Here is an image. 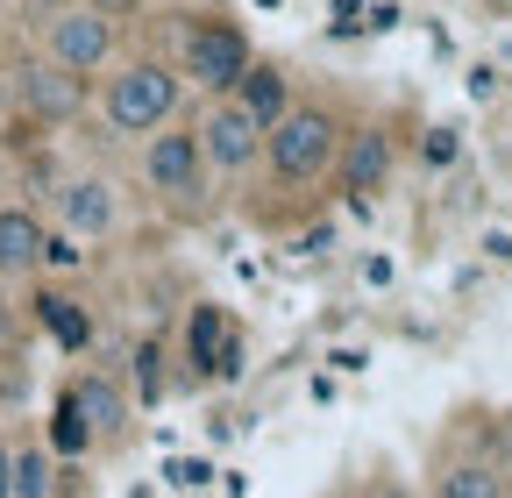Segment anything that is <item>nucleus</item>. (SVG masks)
I'll use <instances>...</instances> for the list:
<instances>
[{
	"instance_id": "23",
	"label": "nucleus",
	"mask_w": 512,
	"mask_h": 498,
	"mask_svg": "<svg viewBox=\"0 0 512 498\" xmlns=\"http://www.w3.org/2000/svg\"><path fill=\"white\" fill-rule=\"evenodd\" d=\"M8 342H15V306L0 299V349H8Z\"/></svg>"
},
{
	"instance_id": "24",
	"label": "nucleus",
	"mask_w": 512,
	"mask_h": 498,
	"mask_svg": "<svg viewBox=\"0 0 512 498\" xmlns=\"http://www.w3.org/2000/svg\"><path fill=\"white\" fill-rule=\"evenodd\" d=\"M484 249H491V257H505V264H512V235H484Z\"/></svg>"
},
{
	"instance_id": "25",
	"label": "nucleus",
	"mask_w": 512,
	"mask_h": 498,
	"mask_svg": "<svg viewBox=\"0 0 512 498\" xmlns=\"http://www.w3.org/2000/svg\"><path fill=\"white\" fill-rule=\"evenodd\" d=\"M8 456H15V449H8V442H0V498H15V491H8Z\"/></svg>"
},
{
	"instance_id": "26",
	"label": "nucleus",
	"mask_w": 512,
	"mask_h": 498,
	"mask_svg": "<svg viewBox=\"0 0 512 498\" xmlns=\"http://www.w3.org/2000/svg\"><path fill=\"white\" fill-rule=\"evenodd\" d=\"M86 8H100V15H107V22H114V15H121V8H128V0H86Z\"/></svg>"
},
{
	"instance_id": "16",
	"label": "nucleus",
	"mask_w": 512,
	"mask_h": 498,
	"mask_svg": "<svg viewBox=\"0 0 512 498\" xmlns=\"http://www.w3.org/2000/svg\"><path fill=\"white\" fill-rule=\"evenodd\" d=\"M441 498H505V477L484 470V463H456L441 477Z\"/></svg>"
},
{
	"instance_id": "8",
	"label": "nucleus",
	"mask_w": 512,
	"mask_h": 498,
	"mask_svg": "<svg viewBox=\"0 0 512 498\" xmlns=\"http://www.w3.org/2000/svg\"><path fill=\"white\" fill-rule=\"evenodd\" d=\"M342 193H349V207L356 214H370V200L392 185V136L384 129H363V136H342Z\"/></svg>"
},
{
	"instance_id": "5",
	"label": "nucleus",
	"mask_w": 512,
	"mask_h": 498,
	"mask_svg": "<svg viewBox=\"0 0 512 498\" xmlns=\"http://www.w3.org/2000/svg\"><path fill=\"white\" fill-rule=\"evenodd\" d=\"M143 171H150V185H157L171 207H200V193H207V157H200V136H192V129L150 136Z\"/></svg>"
},
{
	"instance_id": "22",
	"label": "nucleus",
	"mask_w": 512,
	"mask_h": 498,
	"mask_svg": "<svg viewBox=\"0 0 512 498\" xmlns=\"http://www.w3.org/2000/svg\"><path fill=\"white\" fill-rule=\"evenodd\" d=\"M356 15H363V8H356V0H335V29H363Z\"/></svg>"
},
{
	"instance_id": "19",
	"label": "nucleus",
	"mask_w": 512,
	"mask_h": 498,
	"mask_svg": "<svg viewBox=\"0 0 512 498\" xmlns=\"http://www.w3.org/2000/svg\"><path fill=\"white\" fill-rule=\"evenodd\" d=\"M164 477H171V484H207V477H214V463H200V456H178Z\"/></svg>"
},
{
	"instance_id": "27",
	"label": "nucleus",
	"mask_w": 512,
	"mask_h": 498,
	"mask_svg": "<svg viewBox=\"0 0 512 498\" xmlns=\"http://www.w3.org/2000/svg\"><path fill=\"white\" fill-rule=\"evenodd\" d=\"M384 498H406V491H384Z\"/></svg>"
},
{
	"instance_id": "3",
	"label": "nucleus",
	"mask_w": 512,
	"mask_h": 498,
	"mask_svg": "<svg viewBox=\"0 0 512 498\" xmlns=\"http://www.w3.org/2000/svg\"><path fill=\"white\" fill-rule=\"evenodd\" d=\"M178 50H185V79L200 86V93H214V100H228L235 79L249 72V36L235 22H214V15L185 22V43Z\"/></svg>"
},
{
	"instance_id": "7",
	"label": "nucleus",
	"mask_w": 512,
	"mask_h": 498,
	"mask_svg": "<svg viewBox=\"0 0 512 498\" xmlns=\"http://www.w3.org/2000/svg\"><path fill=\"white\" fill-rule=\"evenodd\" d=\"M15 100H22V114H36V121H72L79 107H86V72H64V65H22L15 72Z\"/></svg>"
},
{
	"instance_id": "9",
	"label": "nucleus",
	"mask_w": 512,
	"mask_h": 498,
	"mask_svg": "<svg viewBox=\"0 0 512 498\" xmlns=\"http://www.w3.org/2000/svg\"><path fill=\"white\" fill-rule=\"evenodd\" d=\"M57 221H64V235L100 242L114 228V185L107 178H64L57 185Z\"/></svg>"
},
{
	"instance_id": "21",
	"label": "nucleus",
	"mask_w": 512,
	"mask_h": 498,
	"mask_svg": "<svg viewBox=\"0 0 512 498\" xmlns=\"http://www.w3.org/2000/svg\"><path fill=\"white\" fill-rule=\"evenodd\" d=\"M491 93H498V72L477 65V72H470V100H491Z\"/></svg>"
},
{
	"instance_id": "10",
	"label": "nucleus",
	"mask_w": 512,
	"mask_h": 498,
	"mask_svg": "<svg viewBox=\"0 0 512 498\" xmlns=\"http://www.w3.org/2000/svg\"><path fill=\"white\" fill-rule=\"evenodd\" d=\"M64 399H72V413L93 427V442H114L121 420H128V399H121L114 378H72V385H64Z\"/></svg>"
},
{
	"instance_id": "2",
	"label": "nucleus",
	"mask_w": 512,
	"mask_h": 498,
	"mask_svg": "<svg viewBox=\"0 0 512 498\" xmlns=\"http://www.w3.org/2000/svg\"><path fill=\"white\" fill-rule=\"evenodd\" d=\"M100 107H107V129L114 136H150V129H164L171 107H178V72L157 65V57H136V65H121L107 79Z\"/></svg>"
},
{
	"instance_id": "18",
	"label": "nucleus",
	"mask_w": 512,
	"mask_h": 498,
	"mask_svg": "<svg viewBox=\"0 0 512 498\" xmlns=\"http://www.w3.org/2000/svg\"><path fill=\"white\" fill-rule=\"evenodd\" d=\"M79 257H86L79 235H64V228H57V235H43V249H36V264H57V271H72Z\"/></svg>"
},
{
	"instance_id": "17",
	"label": "nucleus",
	"mask_w": 512,
	"mask_h": 498,
	"mask_svg": "<svg viewBox=\"0 0 512 498\" xmlns=\"http://www.w3.org/2000/svg\"><path fill=\"white\" fill-rule=\"evenodd\" d=\"M50 449L57 456H86L93 449V427L72 413V399H57V413H50Z\"/></svg>"
},
{
	"instance_id": "20",
	"label": "nucleus",
	"mask_w": 512,
	"mask_h": 498,
	"mask_svg": "<svg viewBox=\"0 0 512 498\" xmlns=\"http://www.w3.org/2000/svg\"><path fill=\"white\" fill-rule=\"evenodd\" d=\"M427 164H456V129H434L427 136Z\"/></svg>"
},
{
	"instance_id": "13",
	"label": "nucleus",
	"mask_w": 512,
	"mask_h": 498,
	"mask_svg": "<svg viewBox=\"0 0 512 498\" xmlns=\"http://www.w3.org/2000/svg\"><path fill=\"white\" fill-rule=\"evenodd\" d=\"M36 249H43V221H36L29 207H0V278L29 271Z\"/></svg>"
},
{
	"instance_id": "14",
	"label": "nucleus",
	"mask_w": 512,
	"mask_h": 498,
	"mask_svg": "<svg viewBox=\"0 0 512 498\" xmlns=\"http://www.w3.org/2000/svg\"><path fill=\"white\" fill-rule=\"evenodd\" d=\"M228 321H221V306H192V328H185V356H192V378H214V363L228 349Z\"/></svg>"
},
{
	"instance_id": "1",
	"label": "nucleus",
	"mask_w": 512,
	"mask_h": 498,
	"mask_svg": "<svg viewBox=\"0 0 512 498\" xmlns=\"http://www.w3.org/2000/svg\"><path fill=\"white\" fill-rule=\"evenodd\" d=\"M335 150H342V129L328 107H285L264 129V164L278 171V185H313L335 164Z\"/></svg>"
},
{
	"instance_id": "12",
	"label": "nucleus",
	"mask_w": 512,
	"mask_h": 498,
	"mask_svg": "<svg viewBox=\"0 0 512 498\" xmlns=\"http://www.w3.org/2000/svg\"><path fill=\"white\" fill-rule=\"evenodd\" d=\"M235 107L256 121V129H271V121L292 107V100H285V72H278V65H256V57H249V72L235 79Z\"/></svg>"
},
{
	"instance_id": "11",
	"label": "nucleus",
	"mask_w": 512,
	"mask_h": 498,
	"mask_svg": "<svg viewBox=\"0 0 512 498\" xmlns=\"http://www.w3.org/2000/svg\"><path fill=\"white\" fill-rule=\"evenodd\" d=\"M36 321L50 328V342H57V349H72V356H79V349H93V314H86L72 292H57V285H50V292H36Z\"/></svg>"
},
{
	"instance_id": "4",
	"label": "nucleus",
	"mask_w": 512,
	"mask_h": 498,
	"mask_svg": "<svg viewBox=\"0 0 512 498\" xmlns=\"http://www.w3.org/2000/svg\"><path fill=\"white\" fill-rule=\"evenodd\" d=\"M43 50H50V65H64V72H100L114 57V22L100 8H86V0H72V8H57L43 22Z\"/></svg>"
},
{
	"instance_id": "15",
	"label": "nucleus",
	"mask_w": 512,
	"mask_h": 498,
	"mask_svg": "<svg viewBox=\"0 0 512 498\" xmlns=\"http://www.w3.org/2000/svg\"><path fill=\"white\" fill-rule=\"evenodd\" d=\"M8 491H15V498H50V456H43L36 442L8 456Z\"/></svg>"
},
{
	"instance_id": "6",
	"label": "nucleus",
	"mask_w": 512,
	"mask_h": 498,
	"mask_svg": "<svg viewBox=\"0 0 512 498\" xmlns=\"http://www.w3.org/2000/svg\"><path fill=\"white\" fill-rule=\"evenodd\" d=\"M192 136H200L207 171H228V178H235V171H249L256 157H264V129H256V121H249L235 100H214V114H207Z\"/></svg>"
}]
</instances>
